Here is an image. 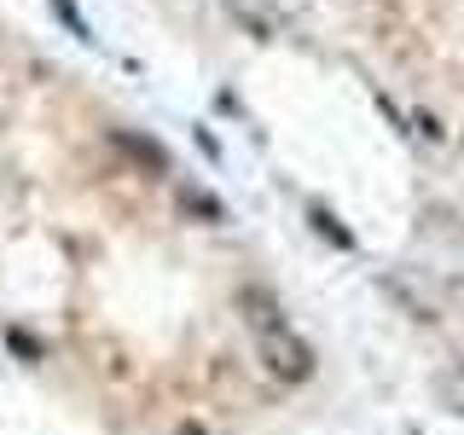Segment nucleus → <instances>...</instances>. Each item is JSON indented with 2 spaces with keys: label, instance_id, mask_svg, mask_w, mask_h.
I'll return each instance as SVG.
<instances>
[{
  "label": "nucleus",
  "instance_id": "4",
  "mask_svg": "<svg viewBox=\"0 0 464 435\" xmlns=\"http://www.w3.org/2000/svg\"><path fill=\"white\" fill-rule=\"evenodd\" d=\"M116 145H122V151H134L145 169L169 174V151H163V145H157V140H145V134H128V128H122V134H116Z\"/></svg>",
  "mask_w": 464,
  "mask_h": 435
},
{
  "label": "nucleus",
  "instance_id": "3",
  "mask_svg": "<svg viewBox=\"0 0 464 435\" xmlns=\"http://www.w3.org/2000/svg\"><path fill=\"white\" fill-rule=\"evenodd\" d=\"M308 221H314V232H319L325 244H337V250H354V232H348L337 215L325 209V203H308Z\"/></svg>",
  "mask_w": 464,
  "mask_h": 435
},
{
  "label": "nucleus",
  "instance_id": "1",
  "mask_svg": "<svg viewBox=\"0 0 464 435\" xmlns=\"http://www.w3.org/2000/svg\"><path fill=\"white\" fill-rule=\"evenodd\" d=\"M261 360H267L273 377H285V383H302V377L314 372V348L296 337V331H273V337H261Z\"/></svg>",
  "mask_w": 464,
  "mask_h": 435
},
{
  "label": "nucleus",
  "instance_id": "7",
  "mask_svg": "<svg viewBox=\"0 0 464 435\" xmlns=\"http://www.w3.org/2000/svg\"><path fill=\"white\" fill-rule=\"evenodd\" d=\"M6 343H12V348H18V354L29 360V366H35V360H41V343H35V337H29V331H6Z\"/></svg>",
  "mask_w": 464,
  "mask_h": 435
},
{
  "label": "nucleus",
  "instance_id": "2",
  "mask_svg": "<svg viewBox=\"0 0 464 435\" xmlns=\"http://www.w3.org/2000/svg\"><path fill=\"white\" fill-rule=\"evenodd\" d=\"M244 319L261 331V337H273V331H290V319L279 308V296H273L267 285H244Z\"/></svg>",
  "mask_w": 464,
  "mask_h": 435
},
{
  "label": "nucleus",
  "instance_id": "6",
  "mask_svg": "<svg viewBox=\"0 0 464 435\" xmlns=\"http://www.w3.org/2000/svg\"><path fill=\"white\" fill-rule=\"evenodd\" d=\"M186 203H192V209H203L215 227L227 221V203H221V198H209V192H198V186H186Z\"/></svg>",
  "mask_w": 464,
  "mask_h": 435
},
{
  "label": "nucleus",
  "instance_id": "5",
  "mask_svg": "<svg viewBox=\"0 0 464 435\" xmlns=\"http://www.w3.org/2000/svg\"><path fill=\"white\" fill-rule=\"evenodd\" d=\"M47 6H53L64 24H70V35H76V41H93V24L82 18V6H76V0H47Z\"/></svg>",
  "mask_w": 464,
  "mask_h": 435
}]
</instances>
